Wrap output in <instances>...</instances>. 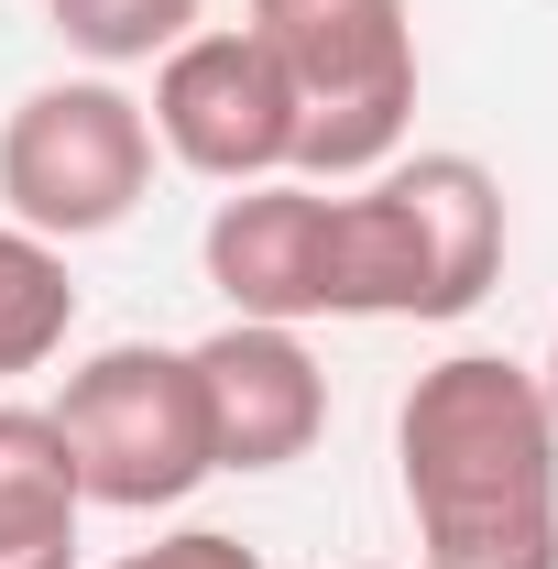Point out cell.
<instances>
[{"label": "cell", "mask_w": 558, "mask_h": 569, "mask_svg": "<svg viewBox=\"0 0 558 569\" xmlns=\"http://www.w3.org/2000/svg\"><path fill=\"white\" fill-rule=\"evenodd\" d=\"M252 44L296 88V176L361 187L417 121V11L406 0H252Z\"/></svg>", "instance_id": "obj_3"}, {"label": "cell", "mask_w": 558, "mask_h": 569, "mask_svg": "<svg viewBox=\"0 0 558 569\" xmlns=\"http://www.w3.org/2000/svg\"><path fill=\"white\" fill-rule=\"evenodd\" d=\"M537 383H548V417H558V340H548V361H537Z\"/></svg>", "instance_id": "obj_13"}, {"label": "cell", "mask_w": 558, "mask_h": 569, "mask_svg": "<svg viewBox=\"0 0 558 569\" xmlns=\"http://www.w3.org/2000/svg\"><path fill=\"white\" fill-rule=\"evenodd\" d=\"M56 438H67L77 503L110 515H165L209 482V406H198V361L153 351V340H110L56 383Z\"/></svg>", "instance_id": "obj_4"}, {"label": "cell", "mask_w": 558, "mask_h": 569, "mask_svg": "<svg viewBox=\"0 0 558 569\" xmlns=\"http://www.w3.org/2000/svg\"><path fill=\"white\" fill-rule=\"evenodd\" d=\"M417 569H558V417L504 351L427 361L395 406Z\"/></svg>", "instance_id": "obj_1"}, {"label": "cell", "mask_w": 558, "mask_h": 569, "mask_svg": "<svg viewBox=\"0 0 558 569\" xmlns=\"http://www.w3.org/2000/svg\"><path fill=\"white\" fill-rule=\"evenodd\" d=\"M198 263H209V284L230 296V318H263V329L329 318V187H318V176L230 187L209 209Z\"/></svg>", "instance_id": "obj_8"}, {"label": "cell", "mask_w": 558, "mask_h": 569, "mask_svg": "<svg viewBox=\"0 0 558 569\" xmlns=\"http://www.w3.org/2000/svg\"><path fill=\"white\" fill-rule=\"evenodd\" d=\"M110 569H263V548H241L230 526H176V537H153V548H132Z\"/></svg>", "instance_id": "obj_12"}, {"label": "cell", "mask_w": 558, "mask_h": 569, "mask_svg": "<svg viewBox=\"0 0 558 569\" xmlns=\"http://www.w3.org/2000/svg\"><path fill=\"white\" fill-rule=\"evenodd\" d=\"M187 361H198V406H209V471H285L329 438V372L296 329L230 318Z\"/></svg>", "instance_id": "obj_7"}, {"label": "cell", "mask_w": 558, "mask_h": 569, "mask_svg": "<svg viewBox=\"0 0 558 569\" xmlns=\"http://www.w3.org/2000/svg\"><path fill=\"white\" fill-rule=\"evenodd\" d=\"M504 274V187L482 153H395L329 198V318H471Z\"/></svg>", "instance_id": "obj_2"}, {"label": "cell", "mask_w": 558, "mask_h": 569, "mask_svg": "<svg viewBox=\"0 0 558 569\" xmlns=\"http://www.w3.org/2000/svg\"><path fill=\"white\" fill-rule=\"evenodd\" d=\"M77 471L44 406L0 395V569H77Z\"/></svg>", "instance_id": "obj_9"}, {"label": "cell", "mask_w": 558, "mask_h": 569, "mask_svg": "<svg viewBox=\"0 0 558 569\" xmlns=\"http://www.w3.org/2000/svg\"><path fill=\"white\" fill-rule=\"evenodd\" d=\"M153 198V121L121 77H56L0 121V219L33 241H99Z\"/></svg>", "instance_id": "obj_5"}, {"label": "cell", "mask_w": 558, "mask_h": 569, "mask_svg": "<svg viewBox=\"0 0 558 569\" xmlns=\"http://www.w3.org/2000/svg\"><path fill=\"white\" fill-rule=\"evenodd\" d=\"M350 569H395V559H350Z\"/></svg>", "instance_id": "obj_14"}, {"label": "cell", "mask_w": 558, "mask_h": 569, "mask_svg": "<svg viewBox=\"0 0 558 569\" xmlns=\"http://www.w3.org/2000/svg\"><path fill=\"white\" fill-rule=\"evenodd\" d=\"M56 11V33H67V56L88 67H153V56H176L187 33H198V11L209 0H44Z\"/></svg>", "instance_id": "obj_11"}, {"label": "cell", "mask_w": 558, "mask_h": 569, "mask_svg": "<svg viewBox=\"0 0 558 569\" xmlns=\"http://www.w3.org/2000/svg\"><path fill=\"white\" fill-rule=\"evenodd\" d=\"M77 329V274L56 241H33L22 219H0V383L44 372Z\"/></svg>", "instance_id": "obj_10"}, {"label": "cell", "mask_w": 558, "mask_h": 569, "mask_svg": "<svg viewBox=\"0 0 558 569\" xmlns=\"http://www.w3.org/2000/svg\"><path fill=\"white\" fill-rule=\"evenodd\" d=\"M153 153H176L187 176L209 187H263V176H296V88L285 67L252 44V22L230 33H187L176 56H153Z\"/></svg>", "instance_id": "obj_6"}]
</instances>
